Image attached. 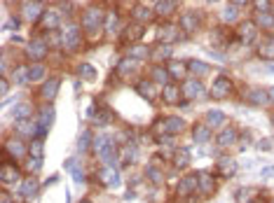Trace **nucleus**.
<instances>
[{
	"instance_id": "f257e3e1",
	"label": "nucleus",
	"mask_w": 274,
	"mask_h": 203,
	"mask_svg": "<svg viewBox=\"0 0 274 203\" xmlns=\"http://www.w3.org/2000/svg\"><path fill=\"white\" fill-rule=\"evenodd\" d=\"M94 152L99 154L103 166H115L117 157H120V152L115 147V140L108 136H94Z\"/></svg>"
},
{
	"instance_id": "f03ea898",
	"label": "nucleus",
	"mask_w": 274,
	"mask_h": 203,
	"mask_svg": "<svg viewBox=\"0 0 274 203\" xmlns=\"http://www.w3.org/2000/svg\"><path fill=\"white\" fill-rule=\"evenodd\" d=\"M61 47L68 52V54H73V52L80 49V44H82V26L80 23H64L61 26Z\"/></svg>"
},
{
	"instance_id": "7ed1b4c3",
	"label": "nucleus",
	"mask_w": 274,
	"mask_h": 203,
	"mask_svg": "<svg viewBox=\"0 0 274 203\" xmlns=\"http://www.w3.org/2000/svg\"><path fill=\"white\" fill-rule=\"evenodd\" d=\"M106 23V12L101 7L92 5V7H85L82 12V19H80V26L82 31H87L89 35H94L96 31H101V26Z\"/></svg>"
},
{
	"instance_id": "20e7f679",
	"label": "nucleus",
	"mask_w": 274,
	"mask_h": 203,
	"mask_svg": "<svg viewBox=\"0 0 274 203\" xmlns=\"http://www.w3.org/2000/svg\"><path fill=\"white\" fill-rule=\"evenodd\" d=\"M232 91H235V82H232L227 75H218L214 87H211V91H208V96L214 100H223V98H227V96H232Z\"/></svg>"
},
{
	"instance_id": "39448f33",
	"label": "nucleus",
	"mask_w": 274,
	"mask_h": 203,
	"mask_svg": "<svg viewBox=\"0 0 274 203\" xmlns=\"http://www.w3.org/2000/svg\"><path fill=\"white\" fill-rule=\"evenodd\" d=\"M183 38H185V33H183L181 26H176V23H162L157 31V44H174Z\"/></svg>"
},
{
	"instance_id": "423d86ee",
	"label": "nucleus",
	"mask_w": 274,
	"mask_h": 203,
	"mask_svg": "<svg viewBox=\"0 0 274 203\" xmlns=\"http://www.w3.org/2000/svg\"><path fill=\"white\" fill-rule=\"evenodd\" d=\"M54 117H56V112H54L52 105H43V108L38 110V117H35V124H38V140H43V138L47 136Z\"/></svg>"
},
{
	"instance_id": "0eeeda50",
	"label": "nucleus",
	"mask_w": 274,
	"mask_h": 203,
	"mask_svg": "<svg viewBox=\"0 0 274 203\" xmlns=\"http://www.w3.org/2000/svg\"><path fill=\"white\" fill-rule=\"evenodd\" d=\"M145 35V26L138 21H132V23H127L124 28H122V33H120V42L122 44H138V40Z\"/></svg>"
},
{
	"instance_id": "6e6552de",
	"label": "nucleus",
	"mask_w": 274,
	"mask_h": 203,
	"mask_svg": "<svg viewBox=\"0 0 274 203\" xmlns=\"http://www.w3.org/2000/svg\"><path fill=\"white\" fill-rule=\"evenodd\" d=\"M181 91L185 96V100H204L206 98V91H204V84L199 82L197 77H190L181 84Z\"/></svg>"
},
{
	"instance_id": "1a4fd4ad",
	"label": "nucleus",
	"mask_w": 274,
	"mask_h": 203,
	"mask_svg": "<svg viewBox=\"0 0 274 203\" xmlns=\"http://www.w3.org/2000/svg\"><path fill=\"white\" fill-rule=\"evenodd\" d=\"M181 31L185 35H192V33H197L199 28H202V14L199 12H195V10H187V12H183L181 14Z\"/></svg>"
},
{
	"instance_id": "9d476101",
	"label": "nucleus",
	"mask_w": 274,
	"mask_h": 203,
	"mask_svg": "<svg viewBox=\"0 0 274 203\" xmlns=\"http://www.w3.org/2000/svg\"><path fill=\"white\" fill-rule=\"evenodd\" d=\"M47 52H50V44H47V40H43V38H33L26 44V56L33 61V63H40V61L47 56Z\"/></svg>"
},
{
	"instance_id": "9b49d317",
	"label": "nucleus",
	"mask_w": 274,
	"mask_h": 203,
	"mask_svg": "<svg viewBox=\"0 0 274 203\" xmlns=\"http://www.w3.org/2000/svg\"><path fill=\"white\" fill-rule=\"evenodd\" d=\"M28 152H31V149H28V145L24 143V138H7L5 154H7V157H12V161L28 157Z\"/></svg>"
},
{
	"instance_id": "f8f14e48",
	"label": "nucleus",
	"mask_w": 274,
	"mask_h": 203,
	"mask_svg": "<svg viewBox=\"0 0 274 203\" xmlns=\"http://www.w3.org/2000/svg\"><path fill=\"white\" fill-rule=\"evenodd\" d=\"M216 187H218V180H216L214 173H208V170L197 173V194L211 196V194H216Z\"/></svg>"
},
{
	"instance_id": "ddd939ff",
	"label": "nucleus",
	"mask_w": 274,
	"mask_h": 203,
	"mask_svg": "<svg viewBox=\"0 0 274 203\" xmlns=\"http://www.w3.org/2000/svg\"><path fill=\"white\" fill-rule=\"evenodd\" d=\"M45 5L43 3H22V14H24V19H26L28 23H40V19L45 17Z\"/></svg>"
},
{
	"instance_id": "4468645a",
	"label": "nucleus",
	"mask_w": 274,
	"mask_h": 203,
	"mask_svg": "<svg viewBox=\"0 0 274 203\" xmlns=\"http://www.w3.org/2000/svg\"><path fill=\"white\" fill-rule=\"evenodd\" d=\"M241 98L248 105H265L267 103V89L260 87H244L241 89Z\"/></svg>"
},
{
	"instance_id": "2eb2a0df",
	"label": "nucleus",
	"mask_w": 274,
	"mask_h": 203,
	"mask_svg": "<svg viewBox=\"0 0 274 203\" xmlns=\"http://www.w3.org/2000/svg\"><path fill=\"white\" fill-rule=\"evenodd\" d=\"M19 175H22V170H19L17 161L12 159H5L3 164H0V182L3 185H10V182H17Z\"/></svg>"
},
{
	"instance_id": "dca6fc26",
	"label": "nucleus",
	"mask_w": 274,
	"mask_h": 203,
	"mask_svg": "<svg viewBox=\"0 0 274 203\" xmlns=\"http://www.w3.org/2000/svg\"><path fill=\"white\" fill-rule=\"evenodd\" d=\"M99 182L103 187H108V189H115V187H120V173H117L115 166H101L99 170Z\"/></svg>"
},
{
	"instance_id": "f3484780",
	"label": "nucleus",
	"mask_w": 274,
	"mask_h": 203,
	"mask_svg": "<svg viewBox=\"0 0 274 203\" xmlns=\"http://www.w3.org/2000/svg\"><path fill=\"white\" fill-rule=\"evenodd\" d=\"M59 84H61L59 77H50L47 82H43V87H40V98L45 100V105H52L56 91H59Z\"/></svg>"
},
{
	"instance_id": "a211bd4d",
	"label": "nucleus",
	"mask_w": 274,
	"mask_h": 203,
	"mask_svg": "<svg viewBox=\"0 0 274 203\" xmlns=\"http://www.w3.org/2000/svg\"><path fill=\"white\" fill-rule=\"evenodd\" d=\"M216 168H218V173L223 177H235L237 170H239V164H237L232 157L223 154V157H218V164H216Z\"/></svg>"
},
{
	"instance_id": "6ab92c4d",
	"label": "nucleus",
	"mask_w": 274,
	"mask_h": 203,
	"mask_svg": "<svg viewBox=\"0 0 274 203\" xmlns=\"http://www.w3.org/2000/svg\"><path fill=\"white\" fill-rule=\"evenodd\" d=\"M148 80H150V82H155V84H162V87H169V84L174 82V80H171V75H169V70H166L164 66H150Z\"/></svg>"
},
{
	"instance_id": "aec40b11",
	"label": "nucleus",
	"mask_w": 274,
	"mask_h": 203,
	"mask_svg": "<svg viewBox=\"0 0 274 203\" xmlns=\"http://www.w3.org/2000/svg\"><path fill=\"white\" fill-rule=\"evenodd\" d=\"M40 31H43V33H54L56 28H61L59 26V12L56 10H47L45 12V17L40 19Z\"/></svg>"
},
{
	"instance_id": "412c9836",
	"label": "nucleus",
	"mask_w": 274,
	"mask_h": 203,
	"mask_svg": "<svg viewBox=\"0 0 274 203\" xmlns=\"http://www.w3.org/2000/svg\"><path fill=\"white\" fill-rule=\"evenodd\" d=\"M166 70H169L171 80L174 82H185V72H187V63L185 61H166Z\"/></svg>"
},
{
	"instance_id": "4be33fe9",
	"label": "nucleus",
	"mask_w": 274,
	"mask_h": 203,
	"mask_svg": "<svg viewBox=\"0 0 274 203\" xmlns=\"http://www.w3.org/2000/svg\"><path fill=\"white\" fill-rule=\"evenodd\" d=\"M237 138H239V131L235 126H225L220 129L216 143H218V147H232V145H237Z\"/></svg>"
},
{
	"instance_id": "5701e85b",
	"label": "nucleus",
	"mask_w": 274,
	"mask_h": 203,
	"mask_svg": "<svg viewBox=\"0 0 274 203\" xmlns=\"http://www.w3.org/2000/svg\"><path fill=\"white\" fill-rule=\"evenodd\" d=\"M176 194H178L181 198L197 194V175H185V177H183V180L178 182V189H176Z\"/></svg>"
},
{
	"instance_id": "b1692460",
	"label": "nucleus",
	"mask_w": 274,
	"mask_h": 203,
	"mask_svg": "<svg viewBox=\"0 0 274 203\" xmlns=\"http://www.w3.org/2000/svg\"><path fill=\"white\" fill-rule=\"evenodd\" d=\"M169 56H171V44H155L150 61H153V66H166Z\"/></svg>"
},
{
	"instance_id": "393cba45",
	"label": "nucleus",
	"mask_w": 274,
	"mask_h": 203,
	"mask_svg": "<svg viewBox=\"0 0 274 203\" xmlns=\"http://www.w3.org/2000/svg\"><path fill=\"white\" fill-rule=\"evenodd\" d=\"M136 91L141 98L150 100V103H155V98H157V89H155V82H150V80H138Z\"/></svg>"
},
{
	"instance_id": "a878e982",
	"label": "nucleus",
	"mask_w": 274,
	"mask_h": 203,
	"mask_svg": "<svg viewBox=\"0 0 274 203\" xmlns=\"http://www.w3.org/2000/svg\"><path fill=\"white\" fill-rule=\"evenodd\" d=\"M150 54H153V47H148V44H132V47H127V56L134 61H148Z\"/></svg>"
},
{
	"instance_id": "bb28decb",
	"label": "nucleus",
	"mask_w": 274,
	"mask_h": 203,
	"mask_svg": "<svg viewBox=\"0 0 274 203\" xmlns=\"http://www.w3.org/2000/svg\"><path fill=\"white\" fill-rule=\"evenodd\" d=\"M239 38H241V42L244 44H253L256 42V38H258V26H256V21H244L239 26Z\"/></svg>"
},
{
	"instance_id": "cd10ccee",
	"label": "nucleus",
	"mask_w": 274,
	"mask_h": 203,
	"mask_svg": "<svg viewBox=\"0 0 274 203\" xmlns=\"http://www.w3.org/2000/svg\"><path fill=\"white\" fill-rule=\"evenodd\" d=\"M258 198H260V192L256 187H241L235 194V203H258Z\"/></svg>"
},
{
	"instance_id": "c85d7f7f",
	"label": "nucleus",
	"mask_w": 274,
	"mask_h": 203,
	"mask_svg": "<svg viewBox=\"0 0 274 203\" xmlns=\"http://www.w3.org/2000/svg\"><path fill=\"white\" fill-rule=\"evenodd\" d=\"M258 56L263 61H274V38L272 35H265V38L258 42Z\"/></svg>"
},
{
	"instance_id": "c756f323",
	"label": "nucleus",
	"mask_w": 274,
	"mask_h": 203,
	"mask_svg": "<svg viewBox=\"0 0 274 203\" xmlns=\"http://www.w3.org/2000/svg\"><path fill=\"white\" fill-rule=\"evenodd\" d=\"M38 175H26L22 180V185H19V194H24L26 198H33L35 194H38Z\"/></svg>"
},
{
	"instance_id": "7c9ffc66",
	"label": "nucleus",
	"mask_w": 274,
	"mask_h": 203,
	"mask_svg": "<svg viewBox=\"0 0 274 203\" xmlns=\"http://www.w3.org/2000/svg\"><path fill=\"white\" fill-rule=\"evenodd\" d=\"M225 112L223 110H208L206 115H204V124H206L208 129H225Z\"/></svg>"
},
{
	"instance_id": "2f4dec72",
	"label": "nucleus",
	"mask_w": 274,
	"mask_h": 203,
	"mask_svg": "<svg viewBox=\"0 0 274 203\" xmlns=\"http://www.w3.org/2000/svg\"><path fill=\"white\" fill-rule=\"evenodd\" d=\"M33 103L31 100H22V103H17V108H14V119L17 121H26V119H33Z\"/></svg>"
},
{
	"instance_id": "473e14b6",
	"label": "nucleus",
	"mask_w": 274,
	"mask_h": 203,
	"mask_svg": "<svg viewBox=\"0 0 274 203\" xmlns=\"http://www.w3.org/2000/svg\"><path fill=\"white\" fill-rule=\"evenodd\" d=\"M164 126H166V136H178V133L185 131V119L181 117H164Z\"/></svg>"
},
{
	"instance_id": "72a5a7b5",
	"label": "nucleus",
	"mask_w": 274,
	"mask_h": 203,
	"mask_svg": "<svg viewBox=\"0 0 274 203\" xmlns=\"http://www.w3.org/2000/svg\"><path fill=\"white\" fill-rule=\"evenodd\" d=\"M192 138H195V143L206 145L208 140H211V129H208L204 121H197V124L192 126Z\"/></svg>"
},
{
	"instance_id": "f704fd0d",
	"label": "nucleus",
	"mask_w": 274,
	"mask_h": 203,
	"mask_svg": "<svg viewBox=\"0 0 274 203\" xmlns=\"http://www.w3.org/2000/svg\"><path fill=\"white\" fill-rule=\"evenodd\" d=\"M181 96H183L181 87H178V84H174V82H171L169 87H164V91H162V98H164L166 105H178Z\"/></svg>"
},
{
	"instance_id": "c9c22d12",
	"label": "nucleus",
	"mask_w": 274,
	"mask_h": 203,
	"mask_svg": "<svg viewBox=\"0 0 274 203\" xmlns=\"http://www.w3.org/2000/svg\"><path fill=\"white\" fill-rule=\"evenodd\" d=\"M176 7H178V3L176 0H159V3H155V14L157 17H171L176 12Z\"/></svg>"
},
{
	"instance_id": "e433bc0d",
	"label": "nucleus",
	"mask_w": 274,
	"mask_h": 203,
	"mask_svg": "<svg viewBox=\"0 0 274 203\" xmlns=\"http://www.w3.org/2000/svg\"><path fill=\"white\" fill-rule=\"evenodd\" d=\"M136 68H138V61H134V59H122L120 63H117V68H115V72L120 77H129V75H134L136 72Z\"/></svg>"
},
{
	"instance_id": "4c0bfd02",
	"label": "nucleus",
	"mask_w": 274,
	"mask_h": 203,
	"mask_svg": "<svg viewBox=\"0 0 274 203\" xmlns=\"http://www.w3.org/2000/svg\"><path fill=\"white\" fill-rule=\"evenodd\" d=\"M145 177H148L153 185H162V182H164V170L157 164H148L145 166Z\"/></svg>"
},
{
	"instance_id": "58836bf2",
	"label": "nucleus",
	"mask_w": 274,
	"mask_h": 203,
	"mask_svg": "<svg viewBox=\"0 0 274 203\" xmlns=\"http://www.w3.org/2000/svg\"><path fill=\"white\" fill-rule=\"evenodd\" d=\"M106 31L108 33H117L120 28H124V26H120V14H117V10H110V12H106ZM122 33V31H120Z\"/></svg>"
},
{
	"instance_id": "ea45409f",
	"label": "nucleus",
	"mask_w": 274,
	"mask_h": 203,
	"mask_svg": "<svg viewBox=\"0 0 274 203\" xmlns=\"http://www.w3.org/2000/svg\"><path fill=\"white\" fill-rule=\"evenodd\" d=\"M132 14H134V19H136L138 23H145V21H150V19L155 17V10L153 7H145V5H134Z\"/></svg>"
},
{
	"instance_id": "a19ab883",
	"label": "nucleus",
	"mask_w": 274,
	"mask_h": 203,
	"mask_svg": "<svg viewBox=\"0 0 274 203\" xmlns=\"http://www.w3.org/2000/svg\"><path fill=\"white\" fill-rule=\"evenodd\" d=\"M187 72H190V75H195L199 80V77H204L208 72V66L204 63V61H199V59H190V61H187Z\"/></svg>"
},
{
	"instance_id": "79ce46f5",
	"label": "nucleus",
	"mask_w": 274,
	"mask_h": 203,
	"mask_svg": "<svg viewBox=\"0 0 274 203\" xmlns=\"http://www.w3.org/2000/svg\"><path fill=\"white\" fill-rule=\"evenodd\" d=\"M136 154H138V147L134 143H124V145H122L120 157H122V161H124V164H134V161H136Z\"/></svg>"
},
{
	"instance_id": "37998d69",
	"label": "nucleus",
	"mask_w": 274,
	"mask_h": 203,
	"mask_svg": "<svg viewBox=\"0 0 274 203\" xmlns=\"http://www.w3.org/2000/svg\"><path fill=\"white\" fill-rule=\"evenodd\" d=\"M66 168L71 170V177L75 182H85V170H82V166H80V161H77V159H68L66 161Z\"/></svg>"
},
{
	"instance_id": "c03bdc74",
	"label": "nucleus",
	"mask_w": 274,
	"mask_h": 203,
	"mask_svg": "<svg viewBox=\"0 0 274 203\" xmlns=\"http://www.w3.org/2000/svg\"><path fill=\"white\" fill-rule=\"evenodd\" d=\"M256 26L263 31H274V14L265 12V14H256Z\"/></svg>"
},
{
	"instance_id": "a18cd8bd",
	"label": "nucleus",
	"mask_w": 274,
	"mask_h": 203,
	"mask_svg": "<svg viewBox=\"0 0 274 203\" xmlns=\"http://www.w3.org/2000/svg\"><path fill=\"white\" fill-rule=\"evenodd\" d=\"M220 19H223L225 23H235L237 19H239V7H237L235 3H230L227 7H223V12H220Z\"/></svg>"
},
{
	"instance_id": "49530a36",
	"label": "nucleus",
	"mask_w": 274,
	"mask_h": 203,
	"mask_svg": "<svg viewBox=\"0 0 274 203\" xmlns=\"http://www.w3.org/2000/svg\"><path fill=\"white\" fill-rule=\"evenodd\" d=\"M45 66L43 63H33V66H28V80H31V82H40V80H43L45 77Z\"/></svg>"
},
{
	"instance_id": "de8ad7c7",
	"label": "nucleus",
	"mask_w": 274,
	"mask_h": 203,
	"mask_svg": "<svg viewBox=\"0 0 274 203\" xmlns=\"http://www.w3.org/2000/svg\"><path fill=\"white\" fill-rule=\"evenodd\" d=\"M187 164H190V152H187V149H176V154H174L176 168H185Z\"/></svg>"
},
{
	"instance_id": "09e8293b",
	"label": "nucleus",
	"mask_w": 274,
	"mask_h": 203,
	"mask_svg": "<svg viewBox=\"0 0 274 203\" xmlns=\"http://www.w3.org/2000/svg\"><path fill=\"white\" fill-rule=\"evenodd\" d=\"M77 75L82 77V80H87V82H92L94 77H96V70H94L92 63H80L77 66Z\"/></svg>"
},
{
	"instance_id": "8fccbe9b",
	"label": "nucleus",
	"mask_w": 274,
	"mask_h": 203,
	"mask_svg": "<svg viewBox=\"0 0 274 203\" xmlns=\"http://www.w3.org/2000/svg\"><path fill=\"white\" fill-rule=\"evenodd\" d=\"M14 82L17 84H28V66H17L14 68Z\"/></svg>"
},
{
	"instance_id": "3c124183",
	"label": "nucleus",
	"mask_w": 274,
	"mask_h": 203,
	"mask_svg": "<svg viewBox=\"0 0 274 203\" xmlns=\"http://www.w3.org/2000/svg\"><path fill=\"white\" fill-rule=\"evenodd\" d=\"M110 121H113V112L110 110H101V112H96V117H94V124H96V126H106Z\"/></svg>"
},
{
	"instance_id": "603ef678",
	"label": "nucleus",
	"mask_w": 274,
	"mask_h": 203,
	"mask_svg": "<svg viewBox=\"0 0 274 203\" xmlns=\"http://www.w3.org/2000/svg\"><path fill=\"white\" fill-rule=\"evenodd\" d=\"M92 131H85L82 136H80V143H77V149H80V152H87L89 149V145H94V140H92Z\"/></svg>"
},
{
	"instance_id": "864d4df0",
	"label": "nucleus",
	"mask_w": 274,
	"mask_h": 203,
	"mask_svg": "<svg viewBox=\"0 0 274 203\" xmlns=\"http://www.w3.org/2000/svg\"><path fill=\"white\" fill-rule=\"evenodd\" d=\"M28 149H31V154H33L35 159H43V140H33V143L28 145Z\"/></svg>"
},
{
	"instance_id": "5fc2aeb1",
	"label": "nucleus",
	"mask_w": 274,
	"mask_h": 203,
	"mask_svg": "<svg viewBox=\"0 0 274 203\" xmlns=\"http://www.w3.org/2000/svg\"><path fill=\"white\" fill-rule=\"evenodd\" d=\"M253 7L258 10V14H265V12H269V7H272V3H267V0H263V3H253Z\"/></svg>"
},
{
	"instance_id": "6e6d98bb",
	"label": "nucleus",
	"mask_w": 274,
	"mask_h": 203,
	"mask_svg": "<svg viewBox=\"0 0 274 203\" xmlns=\"http://www.w3.org/2000/svg\"><path fill=\"white\" fill-rule=\"evenodd\" d=\"M5 28H7V31H17V28H19V19H7Z\"/></svg>"
},
{
	"instance_id": "4d7b16f0",
	"label": "nucleus",
	"mask_w": 274,
	"mask_h": 203,
	"mask_svg": "<svg viewBox=\"0 0 274 203\" xmlns=\"http://www.w3.org/2000/svg\"><path fill=\"white\" fill-rule=\"evenodd\" d=\"M59 7H61V12H71L75 5H73V3H59Z\"/></svg>"
},
{
	"instance_id": "13d9d810",
	"label": "nucleus",
	"mask_w": 274,
	"mask_h": 203,
	"mask_svg": "<svg viewBox=\"0 0 274 203\" xmlns=\"http://www.w3.org/2000/svg\"><path fill=\"white\" fill-rule=\"evenodd\" d=\"M267 103H272V105H274V87H269V89H267Z\"/></svg>"
},
{
	"instance_id": "bf43d9fd",
	"label": "nucleus",
	"mask_w": 274,
	"mask_h": 203,
	"mask_svg": "<svg viewBox=\"0 0 274 203\" xmlns=\"http://www.w3.org/2000/svg\"><path fill=\"white\" fill-rule=\"evenodd\" d=\"M0 89H3V96H5V93H7V89H10V84H7V80H5V77H3V84H0Z\"/></svg>"
},
{
	"instance_id": "052dcab7",
	"label": "nucleus",
	"mask_w": 274,
	"mask_h": 203,
	"mask_svg": "<svg viewBox=\"0 0 274 203\" xmlns=\"http://www.w3.org/2000/svg\"><path fill=\"white\" fill-rule=\"evenodd\" d=\"M0 203H17V201H12V198L7 196V194H3V198H0Z\"/></svg>"
},
{
	"instance_id": "680f3d73",
	"label": "nucleus",
	"mask_w": 274,
	"mask_h": 203,
	"mask_svg": "<svg viewBox=\"0 0 274 203\" xmlns=\"http://www.w3.org/2000/svg\"><path fill=\"white\" fill-rule=\"evenodd\" d=\"M77 203H92V201H89V198H82V201H77Z\"/></svg>"
},
{
	"instance_id": "e2e57ef3",
	"label": "nucleus",
	"mask_w": 274,
	"mask_h": 203,
	"mask_svg": "<svg viewBox=\"0 0 274 203\" xmlns=\"http://www.w3.org/2000/svg\"><path fill=\"white\" fill-rule=\"evenodd\" d=\"M269 203H274V196H272V198H269Z\"/></svg>"
},
{
	"instance_id": "0e129e2a",
	"label": "nucleus",
	"mask_w": 274,
	"mask_h": 203,
	"mask_svg": "<svg viewBox=\"0 0 274 203\" xmlns=\"http://www.w3.org/2000/svg\"><path fill=\"white\" fill-rule=\"evenodd\" d=\"M269 70H272V72H274V66H269Z\"/></svg>"
}]
</instances>
